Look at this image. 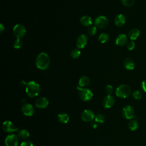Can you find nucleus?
I'll return each instance as SVG.
<instances>
[{"label": "nucleus", "instance_id": "obj_1", "mask_svg": "<svg viewBox=\"0 0 146 146\" xmlns=\"http://www.w3.org/2000/svg\"><path fill=\"white\" fill-rule=\"evenodd\" d=\"M50 64V58L48 55L44 52L39 53L35 59V65L38 68L42 70L47 69Z\"/></svg>", "mask_w": 146, "mask_h": 146}, {"label": "nucleus", "instance_id": "obj_2", "mask_svg": "<svg viewBox=\"0 0 146 146\" xmlns=\"http://www.w3.org/2000/svg\"><path fill=\"white\" fill-rule=\"evenodd\" d=\"M40 91V87L39 83L32 80L27 83L26 87V92L30 98H34L39 95Z\"/></svg>", "mask_w": 146, "mask_h": 146}, {"label": "nucleus", "instance_id": "obj_3", "mask_svg": "<svg viewBox=\"0 0 146 146\" xmlns=\"http://www.w3.org/2000/svg\"><path fill=\"white\" fill-rule=\"evenodd\" d=\"M131 93V88L127 84H121L116 89V95L120 98H126Z\"/></svg>", "mask_w": 146, "mask_h": 146}, {"label": "nucleus", "instance_id": "obj_4", "mask_svg": "<svg viewBox=\"0 0 146 146\" xmlns=\"http://www.w3.org/2000/svg\"><path fill=\"white\" fill-rule=\"evenodd\" d=\"M76 88L79 91V96L81 100L84 102H88L92 99L93 93L90 89L79 86H78Z\"/></svg>", "mask_w": 146, "mask_h": 146}, {"label": "nucleus", "instance_id": "obj_5", "mask_svg": "<svg viewBox=\"0 0 146 146\" xmlns=\"http://www.w3.org/2000/svg\"><path fill=\"white\" fill-rule=\"evenodd\" d=\"M13 34L17 38H22L23 37L26 33L25 27L21 23L16 24L13 29Z\"/></svg>", "mask_w": 146, "mask_h": 146}, {"label": "nucleus", "instance_id": "obj_6", "mask_svg": "<svg viewBox=\"0 0 146 146\" xmlns=\"http://www.w3.org/2000/svg\"><path fill=\"white\" fill-rule=\"evenodd\" d=\"M108 18L103 15H99L97 17L94 21V25L96 27L100 29H104L108 25Z\"/></svg>", "mask_w": 146, "mask_h": 146}, {"label": "nucleus", "instance_id": "obj_7", "mask_svg": "<svg viewBox=\"0 0 146 146\" xmlns=\"http://www.w3.org/2000/svg\"><path fill=\"white\" fill-rule=\"evenodd\" d=\"M6 146H18L19 143L18 136L15 134H10L6 136L5 140Z\"/></svg>", "mask_w": 146, "mask_h": 146}, {"label": "nucleus", "instance_id": "obj_8", "mask_svg": "<svg viewBox=\"0 0 146 146\" xmlns=\"http://www.w3.org/2000/svg\"><path fill=\"white\" fill-rule=\"evenodd\" d=\"M122 115L126 119H132L135 116V111L133 108L129 105L125 106L122 110Z\"/></svg>", "mask_w": 146, "mask_h": 146}, {"label": "nucleus", "instance_id": "obj_9", "mask_svg": "<svg viewBox=\"0 0 146 146\" xmlns=\"http://www.w3.org/2000/svg\"><path fill=\"white\" fill-rule=\"evenodd\" d=\"M80 117L83 121L90 122L94 120L95 115L92 111L90 110H85L82 112Z\"/></svg>", "mask_w": 146, "mask_h": 146}, {"label": "nucleus", "instance_id": "obj_10", "mask_svg": "<svg viewBox=\"0 0 146 146\" xmlns=\"http://www.w3.org/2000/svg\"><path fill=\"white\" fill-rule=\"evenodd\" d=\"M3 130L7 133H13L18 131V128L10 121H5L2 124Z\"/></svg>", "mask_w": 146, "mask_h": 146}, {"label": "nucleus", "instance_id": "obj_11", "mask_svg": "<svg viewBox=\"0 0 146 146\" xmlns=\"http://www.w3.org/2000/svg\"><path fill=\"white\" fill-rule=\"evenodd\" d=\"M88 43V38L84 34L79 35L76 40V46L77 48H84Z\"/></svg>", "mask_w": 146, "mask_h": 146}, {"label": "nucleus", "instance_id": "obj_12", "mask_svg": "<svg viewBox=\"0 0 146 146\" xmlns=\"http://www.w3.org/2000/svg\"><path fill=\"white\" fill-rule=\"evenodd\" d=\"M22 112L27 116H31L34 115L35 110L34 107L29 103L24 104L21 108Z\"/></svg>", "mask_w": 146, "mask_h": 146}, {"label": "nucleus", "instance_id": "obj_13", "mask_svg": "<svg viewBox=\"0 0 146 146\" xmlns=\"http://www.w3.org/2000/svg\"><path fill=\"white\" fill-rule=\"evenodd\" d=\"M115 102V98L111 95H107L103 99L102 104H103V106L104 107V108H110L114 105Z\"/></svg>", "mask_w": 146, "mask_h": 146}, {"label": "nucleus", "instance_id": "obj_14", "mask_svg": "<svg viewBox=\"0 0 146 146\" xmlns=\"http://www.w3.org/2000/svg\"><path fill=\"white\" fill-rule=\"evenodd\" d=\"M48 100L44 97H39L35 102V106L38 108H45L48 105Z\"/></svg>", "mask_w": 146, "mask_h": 146}, {"label": "nucleus", "instance_id": "obj_15", "mask_svg": "<svg viewBox=\"0 0 146 146\" xmlns=\"http://www.w3.org/2000/svg\"><path fill=\"white\" fill-rule=\"evenodd\" d=\"M128 39L127 36L124 34H119L115 39V43L118 46H123L127 43Z\"/></svg>", "mask_w": 146, "mask_h": 146}, {"label": "nucleus", "instance_id": "obj_16", "mask_svg": "<svg viewBox=\"0 0 146 146\" xmlns=\"http://www.w3.org/2000/svg\"><path fill=\"white\" fill-rule=\"evenodd\" d=\"M126 21V18L125 16L122 14H120L116 15L114 19V23L115 25L117 27H121L124 25Z\"/></svg>", "mask_w": 146, "mask_h": 146}, {"label": "nucleus", "instance_id": "obj_17", "mask_svg": "<svg viewBox=\"0 0 146 146\" xmlns=\"http://www.w3.org/2000/svg\"><path fill=\"white\" fill-rule=\"evenodd\" d=\"M80 23L86 27H88L92 25V19L91 17L88 15H84L80 19Z\"/></svg>", "mask_w": 146, "mask_h": 146}, {"label": "nucleus", "instance_id": "obj_18", "mask_svg": "<svg viewBox=\"0 0 146 146\" xmlns=\"http://www.w3.org/2000/svg\"><path fill=\"white\" fill-rule=\"evenodd\" d=\"M123 64L124 67L128 70H132L135 67V63L133 60L129 58H127L124 60Z\"/></svg>", "mask_w": 146, "mask_h": 146}, {"label": "nucleus", "instance_id": "obj_19", "mask_svg": "<svg viewBox=\"0 0 146 146\" xmlns=\"http://www.w3.org/2000/svg\"><path fill=\"white\" fill-rule=\"evenodd\" d=\"M140 33V30L138 29L133 28V29H131L129 31V33H128V37L132 40H136L139 36Z\"/></svg>", "mask_w": 146, "mask_h": 146}, {"label": "nucleus", "instance_id": "obj_20", "mask_svg": "<svg viewBox=\"0 0 146 146\" xmlns=\"http://www.w3.org/2000/svg\"><path fill=\"white\" fill-rule=\"evenodd\" d=\"M90 82V78L87 76H82L78 82L79 86L80 87H85L87 86Z\"/></svg>", "mask_w": 146, "mask_h": 146}, {"label": "nucleus", "instance_id": "obj_21", "mask_svg": "<svg viewBox=\"0 0 146 146\" xmlns=\"http://www.w3.org/2000/svg\"><path fill=\"white\" fill-rule=\"evenodd\" d=\"M58 120L61 123L66 124L69 121V116L66 113L62 112L58 114Z\"/></svg>", "mask_w": 146, "mask_h": 146}, {"label": "nucleus", "instance_id": "obj_22", "mask_svg": "<svg viewBox=\"0 0 146 146\" xmlns=\"http://www.w3.org/2000/svg\"><path fill=\"white\" fill-rule=\"evenodd\" d=\"M29 136H30V133L29 131L25 129H22L18 131V136L21 139L25 140L27 139L29 137Z\"/></svg>", "mask_w": 146, "mask_h": 146}, {"label": "nucleus", "instance_id": "obj_23", "mask_svg": "<svg viewBox=\"0 0 146 146\" xmlns=\"http://www.w3.org/2000/svg\"><path fill=\"white\" fill-rule=\"evenodd\" d=\"M109 39H110V35L107 33H103L100 34L98 37V41L102 43H104L107 42L109 40Z\"/></svg>", "mask_w": 146, "mask_h": 146}, {"label": "nucleus", "instance_id": "obj_24", "mask_svg": "<svg viewBox=\"0 0 146 146\" xmlns=\"http://www.w3.org/2000/svg\"><path fill=\"white\" fill-rule=\"evenodd\" d=\"M128 127L131 131H135L139 127L138 121L136 119H132L129 122Z\"/></svg>", "mask_w": 146, "mask_h": 146}, {"label": "nucleus", "instance_id": "obj_25", "mask_svg": "<svg viewBox=\"0 0 146 146\" xmlns=\"http://www.w3.org/2000/svg\"><path fill=\"white\" fill-rule=\"evenodd\" d=\"M81 54V51L80 50L79 48H74L73 49L70 53L71 56L72 57V58L73 59H77L79 57V56Z\"/></svg>", "mask_w": 146, "mask_h": 146}, {"label": "nucleus", "instance_id": "obj_26", "mask_svg": "<svg viewBox=\"0 0 146 146\" xmlns=\"http://www.w3.org/2000/svg\"><path fill=\"white\" fill-rule=\"evenodd\" d=\"M94 120L97 123H101L103 124L105 121V117L102 113H98L94 119Z\"/></svg>", "mask_w": 146, "mask_h": 146}, {"label": "nucleus", "instance_id": "obj_27", "mask_svg": "<svg viewBox=\"0 0 146 146\" xmlns=\"http://www.w3.org/2000/svg\"><path fill=\"white\" fill-rule=\"evenodd\" d=\"M23 45V42L21 38H17L13 43V47L15 49H19Z\"/></svg>", "mask_w": 146, "mask_h": 146}, {"label": "nucleus", "instance_id": "obj_28", "mask_svg": "<svg viewBox=\"0 0 146 146\" xmlns=\"http://www.w3.org/2000/svg\"><path fill=\"white\" fill-rule=\"evenodd\" d=\"M142 96H143V94L141 92H140L139 90H136L133 91L132 93V97L133 98V99L136 100L140 99L142 98Z\"/></svg>", "mask_w": 146, "mask_h": 146}, {"label": "nucleus", "instance_id": "obj_29", "mask_svg": "<svg viewBox=\"0 0 146 146\" xmlns=\"http://www.w3.org/2000/svg\"><path fill=\"white\" fill-rule=\"evenodd\" d=\"M121 3L125 7L132 6L135 2V0H120Z\"/></svg>", "mask_w": 146, "mask_h": 146}, {"label": "nucleus", "instance_id": "obj_30", "mask_svg": "<svg viewBox=\"0 0 146 146\" xmlns=\"http://www.w3.org/2000/svg\"><path fill=\"white\" fill-rule=\"evenodd\" d=\"M87 33L90 35H95L97 33V29L96 26H91L88 28Z\"/></svg>", "mask_w": 146, "mask_h": 146}, {"label": "nucleus", "instance_id": "obj_31", "mask_svg": "<svg viewBox=\"0 0 146 146\" xmlns=\"http://www.w3.org/2000/svg\"><path fill=\"white\" fill-rule=\"evenodd\" d=\"M105 90H106V92L107 93V95H111L112 94V93L113 92V88L112 86H111L110 84H108L106 86Z\"/></svg>", "mask_w": 146, "mask_h": 146}, {"label": "nucleus", "instance_id": "obj_32", "mask_svg": "<svg viewBox=\"0 0 146 146\" xmlns=\"http://www.w3.org/2000/svg\"><path fill=\"white\" fill-rule=\"evenodd\" d=\"M135 47V43L133 40H129L127 43V47L129 50H132Z\"/></svg>", "mask_w": 146, "mask_h": 146}, {"label": "nucleus", "instance_id": "obj_33", "mask_svg": "<svg viewBox=\"0 0 146 146\" xmlns=\"http://www.w3.org/2000/svg\"><path fill=\"white\" fill-rule=\"evenodd\" d=\"M33 143L29 140H26L22 141L20 145V146H33Z\"/></svg>", "mask_w": 146, "mask_h": 146}, {"label": "nucleus", "instance_id": "obj_34", "mask_svg": "<svg viewBox=\"0 0 146 146\" xmlns=\"http://www.w3.org/2000/svg\"><path fill=\"white\" fill-rule=\"evenodd\" d=\"M141 87L142 88V90L146 92V80L143 81L141 83Z\"/></svg>", "mask_w": 146, "mask_h": 146}, {"label": "nucleus", "instance_id": "obj_35", "mask_svg": "<svg viewBox=\"0 0 146 146\" xmlns=\"http://www.w3.org/2000/svg\"><path fill=\"white\" fill-rule=\"evenodd\" d=\"M5 26L2 23H0V33H2L5 30Z\"/></svg>", "mask_w": 146, "mask_h": 146}, {"label": "nucleus", "instance_id": "obj_36", "mask_svg": "<svg viewBox=\"0 0 146 146\" xmlns=\"http://www.w3.org/2000/svg\"><path fill=\"white\" fill-rule=\"evenodd\" d=\"M91 127L93 128H97V127H98V124H97V123H96L95 121V122H94V123H92L91 124Z\"/></svg>", "mask_w": 146, "mask_h": 146}]
</instances>
